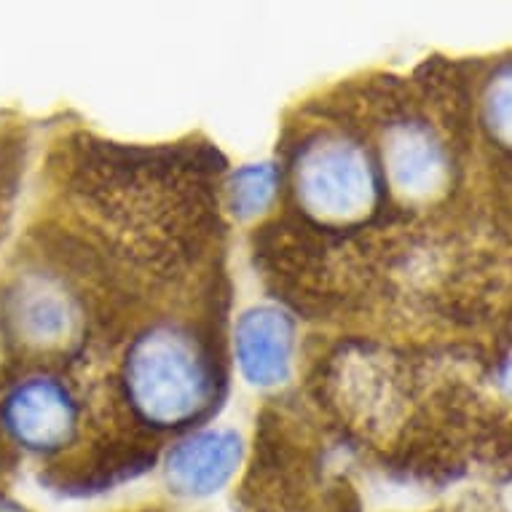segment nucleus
<instances>
[{
    "instance_id": "f257e3e1",
    "label": "nucleus",
    "mask_w": 512,
    "mask_h": 512,
    "mask_svg": "<svg viewBox=\"0 0 512 512\" xmlns=\"http://www.w3.org/2000/svg\"><path fill=\"white\" fill-rule=\"evenodd\" d=\"M126 400L151 427L175 429L199 419L215 397V368L185 328L153 325L124 357Z\"/></svg>"
},
{
    "instance_id": "f03ea898",
    "label": "nucleus",
    "mask_w": 512,
    "mask_h": 512,
    "mask_svg": "<svg viewBox=\"0 0 512 512\" xmlns=\"http://www.w3.org/2000/svg\"><path fill=\"white\" fill-rule=\"evenodd\" d=\"M298 210L330 228L357 226L381 199V175L370 153L341 132L311 135L293 156Z\"/></svg>"
},
{
    "instance_id": "7ed1b4c3",
    "label": "nucleus",
    "mask_w": 512,
    "mask_h": 512,
    "mask_svg": "<svg viewBox=\"0 0 512 512\" xmlns=\"http://www.w3.org/2000/svg\"><path fill=\"white\" fill-rule=\"evenodd\" d=\"M0 325L17 346L46 354L76 341L81 309L54 274L33 269L17 274L0 295Z\"/></svg>"
},
{
    "instance_id": "20e7f679",
    "label": "nucleus",
    "mask_w": 512,
    "mask_h": 512,
    "mask_svg": "<svg viewBox=\"0 0 512 512\" xmlns=\"http://www.w3.org/2000/svg\"><path fill=\"white\" fill-rule=\"evenodd\" d=\"M76 397L59 378L27 376L0 397V427L30 454H57L78 432Z\"/></svg>"
},
{
    "instance_id": "39448f33",
    "label": "nucleus",
    "mask_w": 512,
    "mask_h": 512,
    "mask_svg": "<svg viewBox=\"0 0 512 512\" xmlns=\"http://www.w3.org/2000/svg\"><path fill=\"white\" fill-rule=\"evenodd\" d=\"M384 180L405 204L435 202L451 183V156L443 140L421 118H395L381 135Z\"/></svg>"
},
{
    "instance_id": "423d86ee",
    "label": "nucleus",
    "mask_w": 512,
    "mask_h": 512,
    "mask_svg": "<svg viewBox=\"0 0 512 512\" xmlns=\"http://www.w3.org/2000/svg\"><path fill=\"white\" fill-rule=\"evenodd\" d=\"M242 437L234 429H204L169 448L164 480L172 494L207 499L234 478L242 462Z\"/></svg>"
},
{
    "instance_id": "0eeeda50",
    "label": "nucleus",
    "mask_w": 512,
    "mask_h": 512,
    "mask_svg": "<svg viewBox=\"0 0 512 512\" xmlns=\"http://www.w3.org/2000/svg\"><path fill=\"white\" fill-rule=\"evenodd\" d=\"M234 352L236 365L252 387L285 384L293 370V319L277 306H252L236 322Z\"/></svg>"
},
{
    "instance_id": "6e6552de",
    "label": "nucleus",
    "mask_w": 512,
    "mask_h": 512,
    "mask_svg": "<svg viewBox=\"0 0 512 512\" xmlns=\"http://www.w3.org/2000/svg\"><path fill=\"white\" fill-rule=\"evenodd\" d=\"M277 188L279 175L271 164H244L228 180V210L239 220L258 218L274 204Z\"/></svg>"
},
{
    "instance_id": "1a4fd4ad",
    "label": "nucleus",
    "mask_w": 512,
    "mask_h": 512,
    "mask_svg": "<svg viewBox=\"0 0 512 512\" xmlns=\"http://www.w3.org/2000/svg\"><path fill=\"white\" fill-rule=\"evenodd\" d=\"M483 126L496 145L512 153V59L494 70L483 89Z\"/></svg>"
},
{
    "instance_id": "9d476101",
    "label": "nucleus",
    "mask_w": 512,
    "mask_h": 512,
    "mask_svg": "<svg viewBox=\"0 0 512 512\" xmlns=\"http://www.w3.org/2000/svg\"><path fill=\"white\" fill-rule=\"evenodd\" d=\"M502 384H504V389H507V392H510V397H512V360L507 362V368H504Z\"/></svg>"
},
{
    "instance_id": "9b49d317",
    "label": "nucleus",
    "mask_w": 512,
    "mask_h": 512,
    "mask_svg": "<svg viewBox=\"0 0 512 512\" xmlns=\"http://www.w3.org/2000/svg\"><path fill=\"white\" fill-rule=\"evenodd\" d=\"M0 191H6V183L0 185ZM6 210V194H0V212Z\"/></svg>"
}]
</instances>
